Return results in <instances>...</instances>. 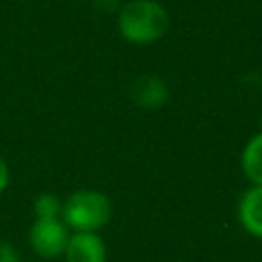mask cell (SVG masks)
Instances as JSON below:
<instances>
[{"label":"cell","mask_w":262,"mask_h":262,"mask_svg":"<svg viewBox=\"0 0 262 262\" xmlns=\"http://www.w3.org/2000/svg\"><path fill=\"white\" fill-rule=\"evenodd\" d=\"M242 170L252 184L262 186V131L252 135L242 149Z\"/></svg>","instance_id":"cell-7"},{"label":"cell","mask_w":262,"mask_h":262,"mask_svg":"<svg viewBox=\"0 0 262 262\" xmlns=\"http://www.w3.org/2000/svg\"><path fill=\"white\" fill-rule=\"evenodd\" d=\"M237 221L254 237L262 239V186L252 184L237 201Z\"/></svg>","instance_id":"cell-6"},{"label":"cell","mask_w":262,"mask_h":262,"mask_svg":"<svg viewBox=\"0 0 262 262\" xmlns=\"http://www.w3.org/2000/svg\"><path fill=\"white\" fill-rule=\"evenodd\" d=\"M35 219H53L61 215V201L53 192H41L33 201Z\"/></svg>","instance_id":"cell-8"},{"label":"cell","mask_w":262,"mask_h":262,"mask_svg":"<svg viewBox=\"0 0 262 262\" xmlns=\"http://www.w3.org/2000/svg\"><path fill=\"white\" fill-rule=\"evenodd\" d=\"M70 231L68 225L59 219H35L29 229V246L31 250L45 260H53L57 256H63V250L68 246Z\"/></svg>","instance_id":"cell-3"},{"label":"cell","mask_w":262,"mask_h":262,"mask_svg":"<svg viewBox=\"0 0 262 262\" xmlns=\"http://www.w3.org/2000/svg\"><path fill=\"white\" fill-rule=\"evenodd\" d=\"M113 215L111 199L94 188L74 190L61 203V221L74 231H98Z\"/></svg>","instance_id":"cell-2"},{"label":"cell","mask_w":262,"mask_h":262,"mask_svg":"<svg viewBox=\"0 0 262 262\" xmlns=\"http://www.w3.org/2000/svg\"><path fill=\"white\" fill-rule=\"evenodd\" d=\"M63 258L66 262H106V246L96 231H74Z\"/></svg>","instance_id":"cell-4"},{"label":"cell","mask_w":262,"mask_h":262,"mask_svg":"<svg viewBox=\"0 0 262 262\" xmlns=\"http://www.w3.org/2000/svg\"><path fill=\"white\" fill-rule=\"evenodd\" d=\"M8 182H10V170H8L6 160L0 156V194L8 188Z\"/></svg>","instance_id":"cell-11"},{"label":"cell","mask_w":262,"mask_h":262,"mask_svg":"<svg viewBox=\"0 0 262 262\" xmlns=\"http://www.w3.org/2000/svg\"><path fill=\"white\" fill-rule=\"evenodd\" d=\"M170 29V14L158 0H129L117 12L119 35L133 45H151Z\"/></svg>","instance_id":"cell-1"},{"label":"cell","mask_w":262,"mask_h":262,"mask_svg":"<svg viewBox=\"0 0 262 262\" xmlns=\"http://www.w3.org/2000/svg\"><path fill=\"white\" fill-rule=\"evenodd\" d=\"M92 2L102 12H119V8L123 6V0H92Z\"/></svg>","instance_id":"cell-10"},{"label":"cell","mask_w":262,"mask_h":262,"mask_svg":"<svg viewBox=\"0 0 262 262\" xmlns=\"http://www.w3.org/2000/svg\"><path fill=\"white\" fill-rule=\"evenodd\" d=\"M129 96L137 106L147 108V111H156L168 102L170 88L160 76L147 74V76H139L137 80H133Z\"/></svg>","instance_id":"cell-5"},{"label":"cell","mask_w":262,"mask_h":262,"mask_svg":"<svg viewBox=\"0 0 262 262\" xmlns=\"http://www.w3.org/2000/svg\"><path fill=\"white\" fill-rule=\"evenodd\" d=\"M0 262H20V254L10 242L0 239Z\"/></svg>","instance_id":"cell-9"}]
</instances>
